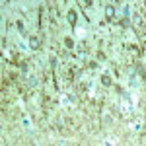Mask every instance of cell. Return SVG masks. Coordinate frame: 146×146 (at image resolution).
Here are the masks:
<instances>
[{"instance_id":"1","label":"cell","mask_w":146,"mask_h":146,"mask_svg":"<svg viewBox=\"0 0 146 146\" xmlns=\"http://www.w3.org/2000/svg\"><path fill=\"white\" fill-rule=\"evenodd\" d=\"M105 18L111 22V20H115V6H107L105 8Z\"/></svg>"},{"instance_id":"2","label":"cell","mask_w":146,"mask_h":146,"mask_svg":"<svg viewBox=\"0 0 146 146\" xmlns=\"http://www.w3.org/2000/svg\"><path fill=\"white\" fill-rule=\"evenodd\" d=\"M68 23H70L72 27L76 25V12L74 10H68Z\"/></svg>"},{"instance_id":"3","label":"cell","mask_w":146,"mask_h":146,"mask_svg":"<svg viewBox=\"0 0 146 146\" xmlns=\"http://www.w3.org/2000/svg\"><path fill=\"white\" fill-rule=\"evenodd\" d=\"M29 47H31V49H39V39H37V37H31V39H29Z\"/></svg>"},{"instance_id":"4","label":"cell","mask_w":146,"mask_h":146,"mask_svg":"<svg viewBox=\"0 0 146 146\" xmlns=\"http://www.w3.org/2000/svg\"><path fill=\"white\" fill-rule=\"evenodd\" d=\"M101 84H103V86H111L113 82H111V78H109L107 74H103V76H101Z\"/></svg>"},{"instance_id":"5","label":"cell","mask_w":146,"mask_h":146,"mask_svg":"<svg viewBox=\"0 0 146 146\" xmlns=\"http://www.w3.org/2000/svg\"><path fill=\"white\" fill-rule=\"evenodd\" d=\"M64 45H66L68 49H72V47H74V41H72V39H68V37H66V39H64Z\"/></svg>"},{"instance_id":"6","label":"cell","mask_w":146,"mask_h":146,"mask_svg":"<svg viewBox=\"0 0 146 146\" xmlns=\"http://www.w3.org/2000/svg\"><path fill=\"white\" fill-rule=\"evenodd\" d=\"M80 4H82V6H86V8H88V6H92V0H80Z\"/></svg>"}]
</instances>
